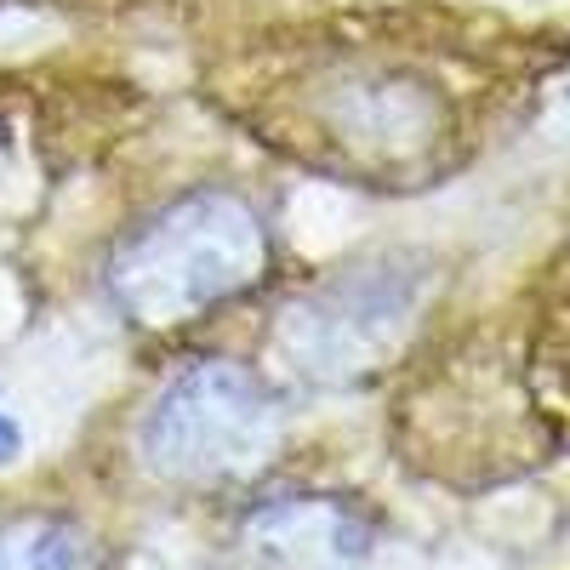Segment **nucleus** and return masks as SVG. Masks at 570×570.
I'll return each instance as SVG.
<instances>
[{
    "label": "nucleus",
    "mask_w": 570,
    "mask_h": 570,
    "mask_svg": "<svg viewBox=\"0 0 570 570\" xmlns=\"http://www.w3.org/2000/svg\"><path fill=\"white\" fill-rule=\"evenodd\" d=\"M234 120L285 160L354 188H428L473 142V98L445 52L383 35L285 46L240 80Z\"/></svg>",
    "instance_id": "1"
},
{
    "label": "nucleus",
    "mask_w": 570,
    "mask_h": 570,
    "mask_svg": "<svg viewBox=\"0 0 570 570\" xmlns=\"http://www.w3.org/2000/svg\"><path fill=\"white\" fill-rule=\"evenodd\" d=\"M268 212L234 183L177 188L142 212L104 263V297L137 337H188L274 285Z\"/></svg>",
    "instance_id": "2"
},
{
    "label": "nucleus",
    "mask_w": 570,
    "mask_h": 570,
    "mask_svg": "<svg viewBox=\"0 0 570 570\" xmlns=\"http://www.w3.org/2000/svg\"><path fill=\"white\" fill-rule=\"evenodd\" d=\"M428 308V268L416 257H354L292 285L263 325V371L285 389H360L389 371Z\"/></svg>",
    "instance_id": "3"
},
{
    "label": "nucleus",
    "mask_w": 570,
    "mask_h": 570,
    "mask_svg": "<svg viewBox=\"0 0 570 570\" xmlns=\"http://www.w3.org/2000/svg\"><path fill=\"white\" fill-rule=\"evenodd\" d=\"M285 394L263 365L234 354L177 360L137 416V456L166 485L228 491L279 456Z\"/></svg>",
    "instance_id": "4"
},
{
    "label": "nucleus",
    "mask_w": 570,
    "mask_h": 570,
    "mask_svg": "<svg viewBox=\"0 0 570 570\" xmlns=\"http://www.w3.org/2000/svg\"><path fill=\"white\" fill-rule=\"evenodd\" d=\"M240 548L263 570H360L376 531L354 497L279 491L240 519Z\"/></svg>",
    "instance_id": "5"
},
{
    "label": "nucleus",
    "mask_w": 570,
    "mask_h": 570,
    "mask_svg": "<svg viewBox=\"0 0 570 570\" xmlns=\"http://www.w3.org/2000/svg\"><path fill=\"white\" fill-rule=\"evenodd\" d=\"M0 570H98V548L69 519L12 513L0 519Z\"/></svg>",
    "instance_id": "6"
},
{
    "label": "nucleus",
    "mask_w": 570,
    "mask_h": 570,
    "mask_svg": "<svg viewBox=\"0 0 570 570\" xmlns=\"http://www.w3.org/2000/svg\"><path fill=\"white\" fill-rule=\"evenodd\" d=\"M18 451H23V428H18V416L7 405H0V462H12Z\"/></svg>",
    "instance_id": "7"
}]
</instances>
